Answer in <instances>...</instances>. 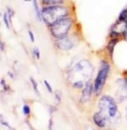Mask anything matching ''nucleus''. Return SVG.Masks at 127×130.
Segmentation results:
<instances>
[{"mask_svg": "<svg viewBox=\"0 0 127 130\" xmlns=\"http://www.w3.org/2000/svg\"><path fill=\"white\" fill-rule=\"evenodd\" d=\"M94 72V67L88 60L83 59L75 63L68 72V80L75 89H83L89 83Z\"/></svg>", "mask_w": 127, "mask_h": 130, "instance_id": "obj_1", "label": "nucleus"}, {"mask_svg": "<svg viewBox=\"0 0 127 130\" xmlns=\"http://www.w3.org/2000/svg\"><path fill=\"white\" fill-rule=\"evenodd\" d=\"M70 15H72L71 8L67 4L41 7V19L47 27H49L58 20Z\"/></svg>", "mask_w": 127, "mask_h": 130, "instance_id": "obj_2", "label": "nucleus"}, {"mask_svg": "<svg viewBox=\"0 0 127 130\" xmlns=\"http://www.w3.org/2000/svg\"><path fill=\"white\" fill-rule=\"evenodd\" d=\"M75 19L72 14V15L64 17V18L58 20L52 26L48 27V29L52 38L57 39L71 33L73 28L75 27Z\"/></svg>", "mask_w": 127, "mask_h": 130, "instance_id": "obj_3", "label": "nucleus"}, {"mask_svg": "<svg viewBox=\"0 0 127 130\" xmlns=\"http://www.w3.org/2000/svg\"><path fill=\"white\" fill-rule=\"evenodd\" d=\"M110 64L107 60L102 59L100 61V66L98 72L97 73L96 78H95L94 83H93V89H94V93L97 96L101 94L105 83L107 82V79L109 77V72H110Z\"/></svg>", "mask_w": 127, "mask_h": 130, "instance_id": "obj_4", "label": "nucleus"}, {"mask_svg": "<svg viewBox=\"0 0 127 130\" xmlns=\"http://www.w3.org/2000/svg\"><path fill=\"white\" fill-rule=\"evenodd\" d=\"M78 43V36L74 32H71L67 36L62 37L60 38L53 39V46L56 50L59 52H69L73 50Z\"/></svg>", "mask_w": 127, "mask_h": 130, "instance_id": "obj_5", "label": "nucleus"}, {"mask_svg": "<svg viewBox=\"0 0 127 130\" xmlns=\"http://www.w3.org/2000/svg\"><path fill=\"white\" fill-rule=\"evenodd\" d=\"M98 108L100 112L107 118H113L117 113V105L114 98L109 95H103L98 101Z\"/></svg>", "mask_w": 127, "mask_h": 130, "instance_id": "obj_6", "label": "nucleus"}, {"mask_svg": "<svg viewBox=\"0 0 127 130\" xmlns=\"http://www.w3.org/2000/svg\"><path fill=\"white\" fill-rule=\"evenodd\" d=\"M117 85H118V89L116 92V97L118 102L120 103L127 98V77L118 79Z\"/></svg>", "mask_w": 127, "mask_h": 130, "instance_id": "obj_7", "label": "nucleus"}, {"mask_svg": "<svg viewBox=\"0 0 127 130\" xmlns=\"http://www.w3.org/2000/svg\"><path fill=\"white\" fill-rule=\"evenodd\" d=\"M94 91L93 89V85L91 83H87L86 85L84 86V88L82 89L81 92V96H80V102L82 104L88 102L90 99H91L92 92Z\"/></svg>", "mask_w": 127, "mask_h": 130, "instance_id": "obj_8", "label": "nucleus"}, {"mask_svg": "<svg viewBox=\"0 0 127 130\" xmlns=\"http://www.w3.org/2000/svg\"><path fill=\"white\" fill-rule=\"evenodd\" d=\"M119 40H120V38H109L108 43H107V47H106L107 55H108V57L109 58V60L112 61H113V59H114V48H115L116 45L118 44Z\"/></svg>", "mask_w": 127, "mask_h": 130, "instance_id": "obj_9", "label": "nucleus"}, {"mask_svg": "<svg viewBox=\"0 0 127 130\" xmlns=\"http://www.w3.org/2000/svg\"><path fill=\"white\" fill-rule=\"evenodd\" d=\"M92 119H93L94 123L99 127H104L106 126V122L107 120H108V118L100 111L95 113L92 117Z\"/></svg>", "mask_w": 127, "mask_h": 130, "instance_id": "obj_10", "label": "nucleus"}, {"mask_svg": "<svg viewBox=\"0 0 127 130\" xmlns=\"http://www.w3.org/2000/svg\"><path fill=\"white\" fill-rule=\"evenodd\" d=\"M39 2H40L41 7L66 4V0H39Z\"/></svg>", "mask_w": 127, "mask_h": 130, "instance_id": "obj_11", "label": "nucleus"}, {"mask_svg": "<svg viewBox=\"0 0 127 130\" xmlns=\"http://www.w3.org/2000/svg\"><path fill=\"white\" fill-rule=\"evenodd\" d=\"M32 6L34 9V12H35V16L36 20L40 22H43V19H41V9L39 7V4L40 2L38 0H32Z\"/></svg>", "mask_w": 127, "mask_h": 130, "instance_id": "obj_12", "label": "nucleus"}, {"mask_svg": "<svg viewBox=\"0 0 127 130\" xmlns=\"http://www.w3.org/2000/svg\"><path fill=\"white\" fill-rule=\"evenodd\" d=\"M117 21H121V22H127V6L124 7L120 11L118 18H117Z\"/></svg>", "mask_w": 127, "mask_h": 130, "instance_id": "obj_13", "label": "nucleus"}, {"mask_svg": "<svg viewBox=\"0 0 127 130\" xmlns=\"http://www.w3.org/2000/svg\"><path fill=\"white\" fill-rule=\"evenodd\" d=\"M2 19H3V22L4 24V26H6V28L9 29L11 27V24H12V20L9 18V16L8 15V14L5 12H4V14H2Z\"/></svg>", "mask_w": 127, "mask_h": 130, "instance_id": "obj_14", "label": "nucleus"}, {"mask_svg": "<svg viewBox=\"0 0 127 130\" xmlns=\"http://www.w3.org/2000/svg\"><path fill=\"white\" fill-rule=\"evenodd\" d=\"M30 82H31V84L32 85L34 92L36 93V94L37 95L38 97H40V92H39V90H38V86H37V83H36V81L32 77H30Z\"/></svg>", "mask_w": 127, "mask_h": 130, "instance_id": "obj_15", "label": "nucleus"}, {"mask_svg": "<svg viewBox=\"0 0 127 130\" xmlns=\"http://www.w3.org/2000/svg\"><path fill=\"white\" fill-rule=\"evenodd\" d=\"M31 55L36 60H40L41 59V51L37 47H34L31 50Z\"/></svg>", "mask_w": 127, "mask_h": 130, "instance_id": "obj_16", "label": "nucleus"}, {"mask_svg": "<svg viewBox=\"0 0 127 130\" xmlns=\"http://www.w3.org/2000/svg\"><path fill=\"white\" fill-rule=\"evenodd\" d=\"M5 11L11 20L13 19V17H14V15H15V11L14 10L13 8H11V7H9V6H6V10Z\"/></svg>", "mask_w": 127, "mask_h": 130, "instance_id": "obj_17", "label": "nucleus"}, {"mask_svg": "<svg viewBox=\"0 0 127 130\" xmlns=\"http://www.w3.org/2000/svg\"><path fill=\"white\" fill-rule=\"evenodd\" d=\"M27 34H28V38L30 39V41L31 43H34L36 40V38H35V35H34V32L32 31V30L29 28L27 30Z\"/></svg>", "mask_w": 127, "mask_h": 130, "instance_id": "obj_18", "label": "nucleus"}, {"mask_svg": "<svg viewBox=\"0 0 127 130\" xmlns=\"http://www.w3.org/2000/svg\"><path fill=\"white\" fill-rule=\"evenodd\" d=\"M43 84L45 85L46 89H47V90L49 93H53V89H52V86H51V84L49 83L48 82L47 80H43Z\"/></svg>", "mask_w": 127, "mask_h": 130, "instance_id": "obj_19", "label": "nucleus"}, {"mask_svg": "<svg viewBox=\"0 0 127 130\" xmlns=\"http://www.w3.org/2000/svg\"><path fill=\"white\" fill-rule=\"evenodd\" d=\"M120 38L122 40H124L125 42H127V26H125V28L124 29V31H122Z\"/></svg>", "mask_w": 127, "mask_h": 130, "instance_id": "obj_20", "label": "nucleus"}, {"mask_svg": "<svg viewBox=\"0 0 127 130\" xmlns=\"http://www.w3.org/2000/svg\"><path fill=\"white\" fill-rule=\"evenodd\" d=\"M23 113L25 115H29L31 113V109L27 105H24L23 106Z\"/></svg>", "mask_w": 127, "mask_h": 130, "instance_id": "obj_21", "label": "nucleus"}, {"mask_svg": "<svg viewBox=\"0 0 127 130\" xmlns=\"http://www.w3.org/2000/svg\"><path fill=\"white\" fill-rule=\"evenodd\" d=\"M55 100L58 103H59L61 100V93L60 91H58V90L55 91Z\"/></svg>", "mask_w": 127, "mask_h": 130, "instance_id": "obj_22", "label": "nucleus"}, {"mask_svg": "<svg viewBox=\"0 0 127 130\" xmlns=\"http://www.w3.org/2000/svg\"><path fill=\"white\" fill-rule=\"evenodd\" d=\"M5 50V43H4V41H0V51L1 52H4Z\"/></svg>", "mask_w": 127, "mask_h": 130, "instance_id": "obj_23", "label": "nucleus"}, {"mask_svg": "<svg viewBox=\"0 0 127 130\" xmlns=\"http://www.w3.org/2000/svg\"><path fill=\"white\" fill-rule=\"evenodd\" d=\"M52 125H53V120H52V118H50L49 124H48V130H52Z\"/></svg>", "mask_w": 127, "mask_h": 130, "instance_id": "obj_24", "label": "nucleus"}, {"mask_svg": "<svg viewBox=\"0 0 127 130\" xmlns=\"http://www.w3.org/2000/svg\"><path fill=\"white\" fill-rule=\"evenodd\" d=\"M8 74L9 75V77H11V78H14L13 73H12V72H8Z\"/></svg>", "mask_w": 127, "mask_h": 130, "instance_id": "obj_25", "label": "nucleus"}, {"mask_svg": "<svg viewBox=\"0 0 127 130\" xmlns=\"http://www.w3.org/2000/svg\"><path fill=\"white\" fill-rule=\"evenodd\" d=\"M25 2H26V3H29V2H32V0H24Z\"/></svg>", "mask_w": 127, "mask_h": 130, "instance_id": "obj_26", "label": "nucleus"}, {"mask_svg": "<svg viewBox=\"0 0 127 130\" xmlns=\"http://www.w3.org/2000/svg\"><path fill=\"white\" fill-rule=\"evenodd\" d=\"M126 119H127V106H126Z\"/></svg>", "mask_w": 127, "mask_h": 130, "instance_id": "obj_27", "label": "nucleus"}]
</instances>
